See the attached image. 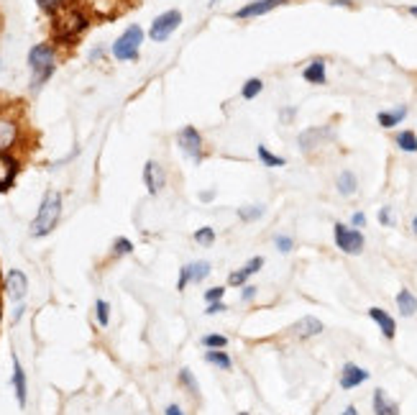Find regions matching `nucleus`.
I'll list each match as a JSON object with an SVG mask.
<instances>
[{
  "label": "nucleus",
  "mask_w": 417,
  "mask_h": 415,
  "mask_svg": "<svg viewBox=\"0 0 417 415\" xmlns=\"http://www.w3.org/2000/svg\"><path fill=\"white\" fill-rule=\"evenodd\" d=\"M59 218H62V195L57 190H47L41 198L39 213L31 221V236L34 239H44L57 228Z\"/></svg>",
  "instance_id": "f257e3e1"
},
{
  "label": "nucleus",
  "mask_w": 417,
  "mask_h": 415,
  "mask_svg": "<svg viewBox=\"0 0 417 415\" xmlns=\"http://www.w3.org/2000/svg\"><path fill=\"white\" fill-rule=\"evenodd\" d=\"M90 26L88 16L77 8H62L54 13V34H57L59 41H72L77 39L82 31Z\"/></svg>",
  "instance_id": "f03ea898"
},
{
  "label": "nucleus",
  "mask_w": 417,
  "mask_h": 415,
  "mask_svg": "<svg viewBox=\"0 0 417 415\" xmlns=\"http://www.w3.org/2000/svg\"><path fill=\"white\" fill-rule=\"evenodd\" d=\"M29 67H31V90H39L54 75V49L49 47V44L31 47Z\"/></svg>",
  "instance_id": "7ed1b4c3"
},
{
  "label": "nucleus",
  "mask_w": 417,
  "mask_h": 415,
  "mask_svg": "<svg viewBox=\"0 0 417 415\" xmlns=\"http://www.w3.org/2000/svg\"><path fill=\"white\" fill-rule=\"evenodd\" d=\"M141 41H144V31H141V26H128V29L113 41L110 51H113V57H116L118 62H134V59H138Z\"/></svg>",
  "instance_id": "20e7f679"
},
{
  "label": "nucleus",
  "mask_w": 417,
  "mask_h": 415,
  "mask_svg": "<svg viewBox=\"0 0 417 415\" xmlns=\"http://www.w3.org/2000/svg\"><path fill=\"white\" fill-rule=\"evenodd\" d=\"M333 241L338 246L343 254H351V257H359L364 246H366V239L359 228L353 226H346V223H336L333 226Z\"/></svg>",
  "instance_id": "39448f33"
},
{
  "label": "nucleus",
  "mask_w": 417,
  "mask_h": 415,
  "mask_svg": "<svg viewBox=\"0 0 417 415\" xmlns=\"http://www.w3.org/2000/svg\"><path fill=\"white\" fill-rule=\"evenodd\" d=\"M179 23H182V13H179V10H175V8L164 10L162 16H156V19L151 21L149 39L156 41V44H162V41H166L177 29H179Z\"/></svg>",
  "instance_id": "423d86ee"
},
{
  "label": "nucleus",
  "mask_w": 417,
  "mask_h": 415,
  "mask_svg": "<svg viewBox=\"0 0 417 415\" xmlns=\"http://www.w3.org/2000/svg\"><path fill=\"white\" fill-rule=\"evenodd\" d=\"M177 144L182 149V154H187L194 165L203 162V136L194 126H185L179 134H177Z\"/></svg>",
  "instance_id": "0eeeda50"
},
{
  "label": "nucleus",
  "mask_w": 417,
  "mask_h": 415,
  "mask_svg": "<svg viewBox=\"0 0 417 415\" xmlns=\"http://www.w3.org/2000/svg\"><path fill=\"white\" fill-rule=\"evenodd\" d=\"M371 372H366L364 367L353 364V361H346L343 369H340V390H356L364 382H369Z\"/></svg>",
  "instance_id": "6e6552de"
},
{
  "label": "nucleus",
  "mask_w": 417,
  "mask_h": 415,
  "mask_svg": "<svg viewBox=\"0 0 417 415\" xmlns=\"http://www.w3.org/2000/svg\"><path fill=\"white\" fill-rule=\"evenodd\" d=\"M5 292H8V298L13 303H21L26 298V292H29V277L21 270H10L5 274Z\"/></svg>",
  "instance_id": "1a4fd4ad"
},
{
  "label": "nucleus",
  "mask_w": 417,
  "mask_h": 415,
  "mask_svg": "<svg viewBox=\"0 0 417 415\" xmlns=\"http://www.w3.org/2000/svg\"><path fill=\"white\" fill-rule=\"evenodd\" d=\"M164 182H166V174H164V169H162V165L154 162V159H149L144 165V185H146V190H149V195L162 193Z\"/></svg>",
  "instance_id": "9d476101"
},
{
  "label": "nucleus",
  "mask_w": 417,
  "mask_h": 415,
  "mask_svg": "<svg viewBox=\"0 0 417 415\" xmlns=\"http://www.w3.org/2000/svg\"><path fill=\"white\" fill-rule=\"evenodd\" d=\"M281 3H287V0H251V3H246L243 8L236 10L233 19H259L264 13L274 10L277 5H281Z\"/></svg>",
  "instance_id": "9b49d317"
},
{
  "label": "nucleus",
  "mask_w": 417,
  "mask_h": 415,
  "mask_svg": "<svg viewBox=\"0 0 417 415\" xmlns=\"http://www.w3.org/2000/svg\"><path fill=\"white\" fill-rule=\"evenodd\" d=\"M10 385H13V392H16V400H18L21 407H26L29 403V382H26V372L21 367V359L13 354V377H10Z\"/></svg>",
  "instance_id": "f8f14e48"
},
{
  "label": "nucleus",
  "mask_w": 417,
  "mask_h": 415,
  "mask_svg": "<svg viewBox=\"0 0 417 415\" xmlns=\"http://www.w3.org/2000/svg\"><path fill=\"white\" fill-rule=\"evenodd\" d=\"M333 131H330L328 126H320V128H307V131H302L297 136V144H300L302 152H312V149H318L323 141H328Z\"/></svg>",
  "instance_id": "ddd939ff"
},
{
  "label": "nucleus",
  "mask_w": 417,
  "mask_h": 415,
  "mask_svg": "<svg viewBox=\"0 0 417 415\" xmlns=\"http://www.w3.org/2000/svg\"><path fill=\"white\" fill-rule=\"evenodd\" d=\"M18 141V123L13 118L0 116V154H5Z\"/></svg>",
  "instance_id": "4468645a"
},
{
  "label": "nucleus",
  "mask_w": 417,
  "mask_h": 415,
  "mask_svg": "<svg viewBox=\"0 0 417 415\" xmlns=\"http://www.w3.org/2000/svg\"><path fill=\"white\" fill-rule=\"evenodd\" d=\"M16 174H18V162L8 152L0 154V193L10 190V185L16 182Z\"/></svg>",
  "instance_id": "2eb2a0df"
},
{
  "label": "nucleus",
  "mask_w": 417,
  "mask_h": 415,
  "mask_svg": "<svg viewBox=\"0 0 417 415\" xmlns=\"http://www.w3.org/2000/svg\"><path fill=\"white\" fill-rule=\"evenodd\" d=\"M369 318L377 323L379 331L384 333V338H389V341H392V338L397 336V320L392 318L384 308H369Z\"/></svg>",
  "instance_id": "dca6fc26"
},
{
  "label": "nucleus",
  "mask_w": 417,
  "mask_h": 415,
  "mask_svg": "<svg viewBox=\"0 0 417 415\" xmlns=\"http://www.w3.org/2000/svg\"><path fill=\"white\" fill-rule=\"evenodd\" d=\"M292 331H294V336H300V338L320 336V333H323V320L315 318V316H302V318L292 326Z\"/></svg>",
  "instance_id": "f3484780"
},
{
  "label": "nucleus",
  "mask_w": 417,
  "mask_h": 415,
  "mask_svg": "<svg viewBox=\"0 0 417 415\" xmlns=\"http://www.w3.org/2000/svg\"><path fill=\"white\" fill-rule=\"evenodd\" d=\"M302 78L310 85H325V80H328V75H325V59H312L310 64L302 69Z\"/></svg>",
  "instance_id": "a211bd4d"
},
{
  "label": "nucleus",
  "mask_w": 417,
  "mask_h": 415,
  "mask_svg": "<svg viewBox=\"0 0 417 415\" xmlns=\"http://www.w3.org/2000/svg\"><path fill=\"white\" fill-rule=\"evenodd\" d=\"M371 405H374V415H402L399 413V405L384 395V390H374Z\"/></svg>",
  "instance_id": "6ab92c4d"
},
{
  "label": "nucleus",
  "mask_w": 417,
  "mask_h": 415,
  "mask_svg": "<svg viewBox=\"0 0 417 415\" xmlns=\"http://www.w3.org/2000/svg\"><path fill=\"white\" fill-rule=\"evenodd\" d=\"M336 187H338V193L343 195V198L356 195V190H359V177H356V172L343 169V172L338 174V180H336Z\"/></svg>",
  "instance_id": "aec40b11"
},
{
  "label": "nucleus",
  "mask_w": 417,
  "mask_h": 415,
  "mask_svg": "<svg viewBox=\"0 0 417 415\" xmlns=\"http://www.w3.org/2000/svg\"><path fill=\"white\" fill-rule=\"evenodd\" d=\"M405 118H407V108L399 106V108H394V110H381L377 116V121L381 128H394V126H399Z\"/></svg>",
  "instance_id": "412c9836"
},
{
  "label": "nucleus",
  "mask_w": 417,
  "mask_h": 415,
  "mask_svg": "<svg viewBox=\"0 0 417 415\" xmlns=\"http://www.w3.org/2000/svg\"><path fill=\"white\" fill-rule=\"evenodd\" d=\"M397 310H399V316L412 318V316L417 313V298L409 290H399L397 292Z\"/></svg>",
  "instance_id": "4be33fe9"
},
{
  "label": "nucleus",
  "mask_w": 417,
  "mask_h": 415,
  "mask_svg": "<svg viewBox=\"0 0 417 415\" xmlns=\"http://www.w3.org/2000/svg\"><path fill=\"white\" fill-rule=\"evenodd\" d=\"M205 361L218 369H223V372H228V369L233 367V359L225 354L223 348H207V351H205Z\"/></svg>",
  "instance_id": "5701e85b"
},
{
  "label": "nucleus",
  "mask_w": 417,
  "mask_h": 415,
  "mask_svg": "<svg viewBox=\"0 0 417 415\" xmlns=\"http://www.w3.org/2000/svg\"><path fill=\"white\" fill-rule=\"evenodd\" d=\"M210 272H213V264H210V261L205 259L192 261V264H190V280H192L194 285H200V282H205L210 277Z\"/></svg>",
  "instance_id": "b1692460"
},
{
  "label": "nucleus",
  "mask_w": 417,
  "mask_h": 415,
  "mask_svg": "<svg viewBox=\"0 0 417 415\" xmlns=\"http://www.w3.org/2000/svg\"><path fill=\"white\" fill-rule=\"evenodd\" d=\"M394 144L402 149V152H407V154H417V134L415 131H399L394 136Z\"/></svg>",
  "instance_id": "393cba45"
},
{
  "label": "nucleus",
  "mask_w": 417,
  "mask_h": 415,
  "mask_svg": "<svg viewBox=\"0 0 417 415\" xmlns=\"http://www.w3.org/2000/svg\"><path fill=\"white\" fill-rule=\"evenodd\" d=\"M256 154H259V159H262L264 167H284V165H287V159H284V156L272 154V152H269L264 144L256 146Z\"/></svg>",
  "instance_id": "a878e982"
},
{
  "label": "nucleus",
  "mask_w": 417,
  "mask_h": 415,
  "mask_svg": "<svg viewBox=\"0 0 417 415\" xmlns=\"http://www.w3.org/2000/svg\"><path fill=\"white\" fill-rule=\"evenodd\" d=\"M262 90H264V82L259 78H251V80H246V85L241 87V97L243 100H253V97H259L262 95Z\"/></svg>",
  "instance_id": "bb28decb"
},
{
  "label": "nucleus",
  "mask_w": 417,
  "mask_h": 415,
  "mask_svg": "<svg viewBox=\"0 0 417 415\" xmlns=\"http://www.w3.org/2000/svg\"><path fill=\"white\" fill-rule=\"evenodd\" d=\"M264 213H266L264 205H243V208H238V218L246 223H251V221H259Z\"/></svg>",
  "instance_id": "cd10ccee"
},
{
  "label": "nucleus",
  "mask_w": 417,
  "mask_h": 415,
  "mask_svg": "<svg viewBox=\"0 0 417 415\" xmlns=\"http://www.w3.org/2000/svg\"><path fill=\"white\" fill-rule=\"evenodd\" d=\"M200 346L203 348H225L228 346V338L223 333H207V336L200 338Z\"/></svg>",
  "instance_id": "c85d7f7f"
},
{
  "label": "nucleus",
  "mask_w": 417,
  "mask_h": 415,
  "mask_svg": "<svg viewBox=\"0 0 417 415\" xmlns=\"http://www.w3.org/2000/svg\"><path fill=\"white\" fill-rule=\"evenodd\" d=\"M95 318L97 326L108 329V323H110V305H108L105 300H95Z\"/></svg>",
  "instance_id": "c756f323"
},
{
  "label": "nucleus",
  "mask_w": 417,
  "mask_h": 415,
  "mask_svg": "<svg viewBox=\"0 0 417 415\" xmlns=\"http://www.w3.org/2000/svg\"><path fill=\"white\" fill-rule=\"evenodd\" d=\"M179 385L185 387L187 392H192V395H197V392H200L197 379H194V375L190 372V369H182V372H179Z\"/></svg>",
  "instance_id": "7c9ffc66"
},
{
  "label": "nucleus",
  "mask_w": 417,
  "mask_h": 415,
  "mask_svg": "<svg viewBox=\"0 0 417 415\" xmlns=\"http://www.w3.org/2000/svg\"><path fill=\"white\" fill-rule=\"evenodd\" d=\"M194 241L203 244V246H213V244H215V228H210V226L197 228V231H194Z\"/></svg>",
  "instance_id": "2f4dec72"
},
{
  "label": "nucleus",
  "mask_w": 417,
  "mask_h": 415,
  "mask_svg": "<svg viewBox=\"0 0 417 415\" xmlns=\"http://www.w3.org/2000/svg\"><path fill=\"white\" fill-rule=\"evenodd\" d=\"M131 251H134V244H131V239H126V236H118L116 241H113V254H116V257H126Z\"/></svg>",
  "instance_id": "473e14b6"
},
{
  "label": "nucleus",
  "mask_w": 417,
  "mask_h": 415,
  "mask_svg": "<svg viewBox=\"0 0 417 415\" xmlns=\"http://www.w3.org/2000/svg\"><path fill=\"white\" fill-rule=\"evenodd\" d=\"M274 246H277L281 254H290V251L294 249V239L287 236V233H277V236H274Z\"/></svg>",
  "instance_id": "72a5a7b5"
},
{
  "label": "nucleus",
  "mask_w": 417,
  "mask_h": 415,
  "mask_svg": "<svg viewBox=\"0 0 417 415\" xmlns=\"http://www.w3.org/2000/svg\"><path fill=\"white\" fill-rule=\"evenodd\" d=\"M246 282H249V272L243 270V267L238 272H231V274H228V285H231V287H243Z\"/></svg>",
  "instance_id": "f704fd0d"
},
{
  "label": "nucleus",
  "mask_w": 417,
  "mask_h": 415,
  "mask_svg": "<svg viewBox=\"0 0 417 415\" xmlns=\"http://www.w3.org/2000/svg\"><path fill=\"white\" fill-rule=\"evenodd\" d=\"M225 298V287H210V290H205V303H218V300Z\"/></svg>",
  "instance_id": "c9c22d12"
},
{
  "label": "nucleus",
  "mask_w": 417,
  "mask_h": 415,
  "mask_svg": "<svg viewBox=\"0 0 417 415\" xmlns=\"http://www.w3.org/2000/svg\"><path fill=\"white\" fill-rule=\"evenodd\" d=\"M262 267H264V257H251V259L243 264V270L249 272V277H251V274H256Z\"/></svg>",
  "instance_id": "e433bc0d"
},
{
  "label": "nucleus",
  "mask_w": 417,
  "mask_h": 415,
  "mask_svg": "<svg viewBox=\"0 0 417 415\" xmlns=\"http://www.w3.org/2000/svg\"><path fill=\"white\" fill-rule=\"evenodd\" d=\"M36 3H39L41 10H49V13H57L64 5V0H36Z\"/></svg>",
  "instance_id": "4c0bfd02"
},
{
  "label": "nucleus",
  "mask_w": 417,
  "mask_h": 415,
  "mask_svg": "<svg viewBox=\"0 0 417 415\" xmlns=\"http://www.w3.org/2000/svg\"><path fill=\"white\" fill-rule=\"evenodd\" d=\"M379 223H381V226H394V215H392V208H389V205L379 208Z\"/></svg>",
  "instance_id": "58836bf2"
},
{
  "label": "nucleus",
  "mask_w": 417,
  "mask_h": 415,
  "mask_svg": "<svg viewBox=\"0 0 417 415\" xmlns=\"http://www.w3.org/2000/svg\"><path fill=\"white\" fill-rule=\"evenodd\" d=\"M190 264H185V267H182V270H179V280H177V290L182 292L187 287V285H190Z\"/></svg>",
  "instance_id": "ea45409f"
},
{
  "label": "nucleus",
  "mask_w": 417,
  "mask_h": 415,
  "mask_svg": "<svg viewBox=\"0 0 417 415\" xmlns=\"http://www.w3.org/2000/svg\"><path fill=\"white\" fill-rule=\"evenodd\" d=\"M228 305H225L223 300H218V303H207V310H205V316H215V313H225Z\"/></svg>",
  "instance_id": "a19ab883"
},
{
  "label": "nucleus",
  "mask_w": 417,
  "mask_h": 415,
  "mask_svg": "<svg viewBox=\"0 0 417 415\" xmlns=\"http://www.w3.org/2000/svg\"><path fill=\"white\" fill-rule=\"evenodd\" d=\"M256 292H259V287H256V285H243L241 300H243V303H251V300L256 298Z\"/></svg>",
  "instance_id": "79ce46f5"
},
{
  "label": "nucleus",
  "mask_w": 417,
  "mask_h": 415,
  "mask_svg": "<svg viewBox=\"0 0 417 415\" xmlns=\"http://www.w3.org/2000/svg\"><path fill=\"white\" fill-rule=\"evenodd\" d=\"M351 226H353V228H364V226H366V215H364V213H353V215H351Z\"/></svg>",
  "instance_id": "37998d69"
},
{
  "label": "nucleus",
  "mask_w": 417,
  "mask_h": 415,
  "mask_svg": "<svg viewBox=\"0 0 417 415\" xmlns=\"http://www.w3.org/2000/svg\"><path fill=\"white\" fill-rule=\"evenodd\" d=\"M164 415H185V413H182V407H179V405H175V403H172V405H166Z\"/></svg>",
  "instance_id": "c03bdc74"
},
{
  "label": "nucleus",
  "mask_w": 417,
  "mask_h": 415,
  "mask_svg": "<svg viewBox=\"0 0 417 415\" xmlns=\"http://www.w3.org/2000/svg\"><path fill=\"white\" fill-rule=\"evenodd\" d=\"M215 198V190H205L203 195H200V200H205V203H207V200H213Z\"/></svg>",
  "instance_id": "a18cd8bd"
},
{
  "label": "nucleus",
  "mask_w": 417,
  "mask_h": 415,
  "mask_svg": "<svg viewBox=\"0 0 417 415\" xmlns=\"http://www.w3.org/2000/svg\"><path fill=\"white\" fill-rule=\"evenodd\" d=\"M340 415H359V410H356V405H349V407H343V413Z\"/></svg>",
  "instance_id": "49530a36"
},
{
  "label": "nucleus",
  "mask_w": 417,
  "mask_h": 415,
  "mask_svg": "<svg viewBox=\"0 0 417 415\" xmlns=\"http://www.w3.org/2000/svg\"><path fill=\"white\" fill-rule=\"evenodd\" d=\"M23 310H26V308H23V305H18V308H16V313H13V320H18L21 316H23Z\"/></svg>",
  "instance_id": "de8ad7c7"
},
{
  "label": "nucleus",
  "mask_w": 417,
  "mask_h": 415,
  "mask_svg": "<svg viewBox=\"0 0 417 415\" xmlns=\"http://www.w3.org/2000/svg\"><path fill=\"white\" fill-rule=\"evenodd\" d=\"M100 57H103V49H95V51L90 54V59H100Z\"/></svg>",
  "instance_id": "09e8293b"
},
{
  "label": "nucleus",
  "mask_w": 417,
  "mask_h": 415,
  "mask_svg": "<svg viewBox=\"0 0 417 415\" xmlns=\"http://www.w3.org/2000/svg\"><path fill=\"white\" fill-rule=\"evenodd\" d=\"M412 233L417 236V213H415V218H412Z\"/></svg>",
  "instance_id": "8fccbe9b"
},
{
  "label": "nucleus",
  "mask_w": 417,
  "mask_h": 415,
  "mask_svg": "<svg viewBox=\"0 0 417 415\" xmlns=\"http://www.w3.org/2000/svg\"><path fill=\"white\" fill-rule=\"evenodd\" d=\"M409 16H415L417 19V5H409Z\"/></svg>",
  "instance_id": "3c124183"
},
{
  "label": "nucleus",
  "mask_w": 417,
  "mask_h": 415,
  "mask_svg": "<svg viewBox=\"0 0 417 415\" xmlns=\"http://www.w3.org/2000/svg\"><path fill=\"white\" fill-rule=\"evenodd\" d=\"M215 3H218V0H210V3H207V5H215Z\"/></svg>",
  "instance_id": "603ef678"
},
{
  "label": "nucleus",
  "mask_w": 417,
  "mask_h": 415,
  "mask_svg": "<svg viewBox=\"0 0 417 415\" xmlns=\"http://www.w3.org/2000/svg\"><path fill=\"white\" fill-rule=\"evenodd\" d=\"M238 415H251V413H246V410H243V413H238Z\"/></svg>",
  "instance_id": "864d4df0"
}]
</instances>
